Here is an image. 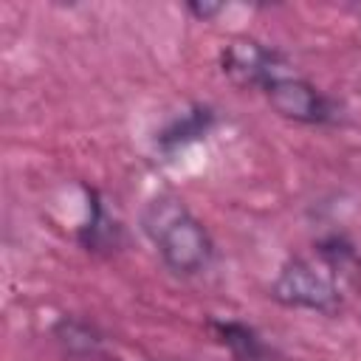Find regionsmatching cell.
<instances>
[{
	"label": "cell",
	"mask_w": 361,
	"mask_h": 361,
	"mask_svg": "<svg viewBox=\"0 0 361 361\" xmlns=\"http://www.w3.org/2000/svg\"><path fill=\"white\" fill-rule=\"evenodd\" d=\"M223 8H226L223 3H189V6H186V11L195 14L197 20H212V17H217Z\"/></svg>",
	"instance_id": "cell-9"
},
{
	"label": "cell",
	"mask_w": 361,
	"mask_h": 361,
	"mask_svg": "<svg viewBox=\"0 0 361 361\" xmlns=\"http://www.w3.org/2000/svg\"><path fill=\"white\" fill-rule=\"evenodd\" d=\"M262 96L276 116L296 121V124L324 127V124H336L341 118V107L324 90H319L310 79L296 76L293 71L274 79L262 90Z\"/></svg>",
	"instance_id": "cell-3"
},
{
	"label": "cell",
	"mask_w": 361,
	"mask_h": 361,
	"mask_svg": "<svg viewBox=\"0 0 361 361\" xmlns=\"http://www.w3.org/2000/svg\"><path fill=\"white\" fill-rule=\"evenodd\" d=\"M79 243L93 254H113L121 245V226L104 209V200L87 192V223L79 228Z\"/></svg>",
	"instance_id": "cell-7"
},
{
	"label": "cell",
	"mask_w": 361,
	"mask_h": 361,
	"mask_svg": "<svg viewBox=\"0 0 361 361\" xmlns=\"http://www.w3.org/2000/svg\"><path fill=\"white\" fill-rule=\"evenodd\" d=\"M361 274V257L350 240L330 234L313 245V254L288 257L274 282L271 299L282 307L336 316L344 307V285Z\"/></svg>",
	"instance_id": "cell-1"
},
{
	"label": "cell",
	"mask_w": 361,
	"mask_h": 361,
	"mask_svg": "<svg viewBox=\"0 0 361 361\" xmlns=\"http://www.w3.org/2000/svg\"><path fill=\"white\" fill-rule=\"evenodd\" d=\"M214 121H217V116H214V110H212L209 104H192L189 110H183L180 116H175V118L158 133L155 147H158L164 155H175L178 149H183V147H189V144L206 138V135L212 133Z\"/></svg>",
	"instance_id": "cell-6"
},
{
	"label": "cell",
	"mask_w": 361,
	"mask_h": 361,
	"mask_svg": "<svg viewBox=\"0 0 361 361\" xmlns=\"http://www.w3.org/2000/svg\"><path fill=\"white\" fill-rule=\"evenodd\" d=\"M141 231L175 276H197L214 259V240L195 212L172 192H161L141 209Z\"/></svg>",
	"instance_id": "cell-2"
},
{
	"label": "cell",
	"mask_w": 361,
	"mask_h": 361,
	"mask_svg": "<svg viewBox=\"0 0 361 361\" xmlns=\"http://www.w3.org/2000/svg\"><path fill=\"white\" fill-rule=\"evenodd\" d=\"M54 333H56V341L68 350V353H73V355H79V353H93L96 347H99V333L87 324V322H79V319H62L56 327H54Z\"/></svg>",
	"instance_id": "cell-8"
},
{
	"label": "cell",
	"mask_w": 361,
	"mask_h": 361,
	"mask_svg": "<svg viewBox=\"0 0 361 361\" xmlns=\"http://www.w3.org/2000/svg\"><path fill=\"white\" fill-rule=\"evenodd\" d=\"M209 330L228 350L234 361H276V350L245 322L237 319H212Z\"/></svg>",
	"instance_id": "cell-5"
},
{
	"label": "cell",
	"mask_w": 361,
	"mask_h": 361,
	"mask_svg": "<svg viewBox=\"0 0 361 361\" xmlns=\"http://www.w3.org/2000/svg\"><path fill=\"white\" fill-rule=\"evenodd\" d=\"M220 71L223 76L243 87V90H265L274 79L290 71V62L276 51L262 45L259 39L251 37H234L220 48Z\"/></svg>",
	"instance_id": "cell-4"
}]
</instances>
